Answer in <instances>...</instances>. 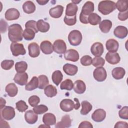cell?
<instances>
[{
  "label": "cell",
  "instance_id": "obj_1",
  "mask_svg": "<svg viewBox=\"0 0 128 128\" xmlns=\"http://www.w3.org/2000/svg\"><path fill=\"white\" fill-rule=\"evenodd\" d=\"M8 30V38L12 42H15L22 40L24 31L20 24H14L10 26Z\"/></svg>",
  "mask_w": 128,
  "mask_h": 128
},
{
  "label": "cell",
  "instance_id": "obj_2",
  "mask_svg": "<svg viewBox=\"0 0 128 128\" xmlns=\"http://www.w3.org/2000/svg\"><path fill=\"white\" fill-rule=\"evenodd\" d=\"M116 9V4L111 0H102L98 4V10L102 14L107 15Z\"/></svg>",
  "mask_w": 128,
  "mask_h": 128
},
{
  "label": "cell",
  "instance_id": "obj_3",
  "mask_svg": "<svg viewBox=\"0 0 128 128\" xmlns=\"http://www.w3.org/2000/svg\"><path fill=\"white\" fill-rule=\"evenodd\" d=\"M68 40L70 44L74 46H78L82 40V34L78 30H72L68 35Z\"/></svg>",
  "mask_w": 128,
  "mask_h": 128
},
{
  "label": "cell",
  "instance_id": "obj_4",
  "mask_svg": "<svg viewBox=\"0 0 128 128\" xmlns=\"http://www.w3.org/2000/svg\"><path fill=\"white\" fill-rule=\"evenodd\" d=\"M10 50L13 56H18L19 55H24L26 53V50L23 44L16 42H12L10 46Z\"/></svg>",
  "mask_w": 128,
  "mask_h": 128
},
{
  "label": "cell",
  "instance_id": "obj_5",
  "mask_svg": "<svg viewBox=\"0 0 128 128\" xmlns=\"http://www.w3.org/2000/svg\"><path fill=\"white\" fill-rule=\"evenodd\" d=\"M60 108L65 112H68L76 108V103L70 99L66 98L62 100L60 104Z\"/></svg>",
  "mask_w": 128,
  "mask_h": 128
},
{
  "label": "cell",
  "instance_id": "obj_6",
  "mask_svg": "<svg viewBox=\"0 0 128 128\" xmlns=\"http://www.w3.org/2000/svg\"><path fill=\"white\" fill-rule=\"evenodd\" d=\"M93 76L96 80L102 82L104 81L106 78V72L103 67L96 68L93 72Z\"/></svg>",
  "mask_w": 128,
  "mask_h": 128
},
{
  "label": "cell",
  "instance_id": "obj_7",
  "mask_svg": "<svg viewBox=\"0 0 128 128\" xmlns=\"http://www.w3.org/2000/svg\"><path fill=\"white\" fill-rule=\"evenodd\" d=\"M14 108L10 106H6L1 110L2 118L5 120H11L15 116Z\"/></svg>",
  "mask_w": 128,
  "mask_h": 128
},
{
  "label": "cell",
  "instance_id": "obj_8",
  "mask_svg": "<svg viewBox=\"0 0 128 128\" xmlns=\"http://www.w3.org/2000/svg\"><path fill=\"white\" fill-rule=\"evenodd\" d=\"M53 48L54 50L57 54H62L66 51V44L62 40H57L54 42Z\"/></svg>",
  "mask_w": 128,
  "mask_h": 128
},
{
  "label": "cell",
  "instance_id": "obj_9",
  "mask_svg": "<svg viewBox=\"0 0 128 128\" xmlns=\"http://www.w3.org/2000/svg\"><path fill=\"white\" fill-rule=\"evenodd\" d=\"M64 58L66 60L76 62L79 59V54L77 50L74 49H70L64 52Z\"/></svg>",
  "mask_w": 128,
  "mask_h": 128
},
{
  "label": "cell",
  "instance_id": "obj_10",
  "mask_svg": "<svg viewBox=\"0 0 128 128\" xmlns=\"http://www.w3.org/2000/svg\"><path fill=\"white\" fill-rule=\"evenodd\" d=\"M90 52L92 54L95 56H101L104 52L102 44L100 42H94L90 48Z\"/></svg>",
  "mask_w": 128,
  "mask_h": 128
},
{
  "label": "cell",
  "instance_id": "obj_11",
  "mask_svg": "<svg viewBox=\"0 0 128 128\" xmlns=\"http://www.w3.org/2000/svg\"><path fill=\"white\" fill-rule=\"evenodd\" d=\"M106 116V111L102 108H98L94 111L92 114V120L96 122H101L103 121Z\"/></svg>",
  "mask_w": 128,
  "mask_h": 128
},
{
  "label": "cell",
  "instance_id": "obj_12",
  "mask_svg": "<svg viewBox=\"0 0 128 128\" xmlns=\"http://www.w3.org/2000/svg\"><path fill=\"white\" fill-rule=\"evenodd\" d=\"M5 18L8 20H17L20 16L19 11L14 8L8 9L5 12Z\"/></svg>",
  "mask_w": 128,
  "mask_h": 128
},
{
  "label": "cell",
  "instance_id": "obj_13",
  "mask_svg": "<svg viewBox=\"0 0 128 128\" xmlns=\"http://www.w3.org/2000/svg\"><path fill=\"white\" fill-rule=\"evenodd\" d=\"M28 78V75L26 72L17 73L15 74L14 80L16 83L20 86H24L26 84Z\"/></svg>",
  "mask_w": 128,
  "mask_h": 128
},
{
  "label": "cell",
  "instance_id": "obj_14",
  "mask_svg": "<svg viewBox=\"0 0 128 128\" xmlns=\"http://www.w3.org/2000/svg\"><path fill=\"white\" fill-rule=\"evenodd\" d=\"M106 60L110 64H116L120 60V58L119 54L116 52H108L106 55Z\"/></svg>",
  "mask_w": 128,
  "mask_h": 128
},
{
  "label": "cell",
  "instance_id": "obj_15",
  "mask_svg": "<svg viewBox=\"0 0 128 128\" xmlns=\"http://www.w3.org/2000/svg\"><path fill=\"white\" fill-rule=\"evenodd\" d=\"M28 54L32 58L38 57L40 54V47L36 42H32L28 46Z\"/></svg>",
  "mask_w": 128,
  "mask_h": 128
},
{
  "label": "cell",
  "instance_id": "obj_16",
  "mask_svg": "<svg viewBox=\"0 0 128 128\" xmlns=\"http://www.w3.org/2000/svg\"><path fill=\"white\" fill-rule=\"evenodd\" d=\"M128 31L126 26H116L114 31V36L120 39L125 38L128 35Z\"/></svg>",
  "mask_w": 128,
  "mask_h": 128
},
{
  "label": "cell",
  "instance_id": "obj_17",
  "mask_svg": "<svg viewBox=\"0 0 128 128\" xmlns=\"http://www.w3.org/2000/svg\"><path fill=\"white\" fill-rule=\"evenodd\" d=\"M94 10V4L90 1L86 2L83 6L80 14L86 16H88Z\"/></svg>",
  "mask_w": 128,
  "mask_h": 128
},
{
  "label": "cell",
  "instance_id": "obj_18",
  "mask_svg": "<svg viewBox=\"0 0 128 128\" xmlns=\"http://www.w3.org/2000/svg\"><path fill=\"white\" fill-rule=\"evenodd\" d=\"M106 50L110 52H116L118 48L119 44L117 40L114 38L108 40L106 44Z\"/></svg>",
  "mask_w": 128,
  "mask_h": 128
},
{
  "label": "cell",
  "instance_id": "obj_19",
  "mask_svg": "<svg viewBox=\"0 0 128 128\" xmlns=\"http://www.w3.org/2000/svg\"><path fill=\"white\" fill-rule=\"evenodd\" d=\"M40 48L42 52L46 54H51L54 50L53 45L48 40L42 42L40 45Z\"/></svg>",
  "mask_w": 128,
  "mask_h": 128
},
{
  "label": "cell",
  "instance_id": "obj_20",
  "mask_svg": "<svg viewBox=\"0 0 128 128\" xmlns=\"http://www.w3.org/2000/svg\"><path fill=\"white\" fill-rule=\"evenodd\" d=\"M25 120L28 124H34L38 119V116L34 110H28L26 111L24 114Z\"/></svg>",
  "mask_w": 128,
  "mask_h": 128
},
{
  "label": "cell",
  "instance_id": "obj_21",
  "mask_svg": "<svg viewBox=\"0 0 128 128\" xmlns=\"http://www.w3.org/2000/svg\"><path fill=\"white\" fill-rule=\"evenodd\" d=\"M64 11V7L61 5H58L51 8L49 10V14L51 17L55 18H60Z\"/></svg>",
  "mask_w": 128,
  "mask_h": 128
},
{
  "label": "cell",
  "instance_id": "obj_22",
  "mask_svg": "<svg viewBox=\"0 0 128 128\" xmlns=\"http://www.w3.org/2000/svg\"><path fill=\"white\" fill-rule=\"evenodd\" d=\"M73 88L76 94H82L86 91V86L82 80H78L74 82Z\"/></svg>",
  "mask_w": 128,
  "mask_h": 128
},
{
  "label": "cell",
  "instance_id": "obj_23",
  "mask_svg": "<svg viewBox=\"0 0 128 128\" xmlns=\"http://www.w3.org/2000/svg\"><path fill=\"white\" fill-rule=\"evenodd\" d=\"M72 120L68 115H65L62 118L61 120L58 122L55 127L57 128H69L71 126Z\"/></svg>",
  "mask_w": 128,
  "mask_h": 128
},
{
  "label": "cell",
  "instance_id": "obj_24",
  "mask_svg": "<svg viewBox=\"0 0 128 128\" xmlns=\"http://www.w3.org/2000/svg\"><path fill=\"white\" fill-rule=\"evenodd\" d=\"M63 70L64 72L68 76L75 75L78 70L77 66L70 64H66L63 66Z\"/></svg>",
  "mask_w": 128,
  "mask_h": 128
},
{
  "label": "cell",
  "instance_id": "obj_25",
  "mask_svg": "<svg viewBox=\"0 0 128 128\" xmlns=\"http://www.w3.org/2000/svg\"><path fill=\"white\" fill-rule=\"evenodd\" d=\"M78 7L76 4L73 2L69 3L67 4L66 10V16H74L76 14Z\"/></svg>",
  "mask_w": 128,
  "mask_h": 128
},
{
  "label": "cell",
  "instance_id": "obj_26",
  "mask_svg": "<svg viewBox=\"0 0 128 128\" xmlns=\"http://www.w3.org/2000/svg\"><path fill=\"white\" fill-rule=\"evenodd\" d=\"M42 122L47 126L54 125L56 123V116L52 113H46L42 117Z\"/></svg>",
  "mask_w": 128,
  "mask_h": 128
},
{
  "label": "cell",
  "instance_id": "obj_27",
  "mask_svg": "<svg viewBox=\"0 0 128 128\" xmlns=\"http://www.w3.org/2000/svg\"><path fill=\"white\" fill-rule=\"evenodd\" d=\"M112 22L109 20H104L99 24L100 30L104 33H108L112 27Z\"/></svg>",
  "mask_w": 128,
  "mask_h": 128
},
{
  "label": "cell",
  "instance_id": "obj_28",
  "mask_svg": "<svg viewBox=\"0 0 128 128\" xmlns=\"http://www.w3.org/2000/svg\"><path fill=\"white\" fill-rule=\"evenodd\" d=\"M126 74L124 69L122 67H116L114 68L112 72V74L113 78L116 80H120Z\"/></svg>",
  "mask_w": 128,
  "mask_h": 128
},
{
  "label": "cell",
  "instance_id": "obj_29",
  "mask_svg": "<svg viewBox=\"0 0 128 128\" xmlns=\"http://www.w3.org/2000/svg\"><path fill=\"white\" fill-rule=\"evenodd\" d=\"M6 92L10 97L15 96L18 92V87L14 83H10L6 87Z\"/></svg>",
  "mask_w": 128,
  "mask_h": 128
},
{
  "label": "cell",
  "instance_id": "obj_30",
  "mask_svg": "<svg viewBox=\"0 0 128 128\" xmlns=\"http://www.w3.org/2000/svg\"><path fill=\"white\" fill-rule=\"evenodd\" d=\"M22 9L24 12L30 14L34 12L36 10V6L32 2L28 0L23 4Z\"/></svg>",
  "mask_w": 128,
  "mask_h": 128
},
{
  "label": "cell",
  "instance_id": "obj_31",
  "mask_svg": "<svg viewBox=\"0 0 128 128\" xmlns=\"http://www.w3.org/2000/svg\"><path fill=\"white\" fill-rule=\"evenodd\" d=\"M38 86V80L36 76H34L30 82L26 84L25 89L28 91H31L36 88Z\"/></svg>",
  "mask_w": 128,
  "mask_h": 128
},
{
  "label": "cell",
  "instance_id": "obj_32",
  "mask_svg": "<svg viewBox=\"0 0 128 128\" xmlns=\"http://www.w3.org/2000/svg\"><path fill=\"white\" fill-rule=\"evenodd\" d=\"M36 26L38 31L41 32H47L50 27L49 24L44 21L42 20H39L36 22Z\"/></svg>",
  "mask_w": 128,
  "mask_h": 128
},
{
  "label": "cell",
  "instance_id": "obj_33",
  "mask_svg": "<svg viewBox=\"0 0 128 128\" xmlns=\"http://www.w3.org/2000/svg\"><path fill=\"white\" fill-rule=\"evenodd\" d=\"M44 92L48 97L52 98L56 95L57 90L54 86L49 84L44 88Z\"/></svg>",
  "mask_w": 128,
  "mask_h": 128
},
{
  "label": "cell",
  "instance_id": "obj_34",
  "mask_svg": "<svg viewBox=\"0 0 128 128\" xmlns=\"http://www.w3.org/2000/svg\"><path fill=\"white\" fill-rule=\"evenodd\" d=\"M101 17L98 15L96 13H92L89 15L88 17V23H90L91 25L96 26L100 23L101 22Z\"/></svg>",
  "mask_w": 128,
  "mask_h": 128
},
{
  "label": "cell",
  "instance_id": "obj_35",
  "mask_svg": "<svg viewBox=\"0 0 128 128\" xmlns=\"http://www.w3.org/2000/svg\"><path fill=\"white\" fill-rule=\"evenodd\" d=\"M63 75L62 72L59 70H55L52 74V78L53 82L56 84V86H58L62 80Z\"/></svg>",
  "mask_w": 128,
  "mask_h": 128
},
{
  "label": "cell",
  "instance_id": "obj_36",
  "mask_svg": "<svg viewBox=\"0 0 128 128\" xmlns=\"http://www.w3.org/2000/svg\"><path fill=\"white\" fill-rule=\"evenodd\" d=\"M81 104L82 109L80 110V114L82 115H86L92 110V106L90 102L86 100L82 101Z\"/></svg>",
  "mask_w": 128,
  "mask_h": 128
},
{
  "label": "cell",
  "instance_id": "obj_37",
  "mask_svg": "<svg viewBox=\"0 0 128 128\" xmlns=\"http://www.w3.org/2000/svg\"><path fill=\"white\" fill-rule=\"evenodd\" d=\"M28 68V64L24 61H20L15 64V70L18 73L24 72Z\"/></svg>",
  "mask_w": 128,
  "mask_h": 128
},
{
  "label": "cell",
  "instance_id": "obj_38",
  "mask_svg": "<svg viewBox=\"0 0 128 128\" xmlns=\"http://www.w3.org/2000/svg\"><path fill=\"white\" fill-rule=\"evenodd\" d=\"M128 0H118L117 1L116 4V8L120 12H124L128 10Z\"/></svg>",
  "mask_w": 128,
  "mask_h": 128
},
{
  "label": "cell",
  "instance_id": "obj_39",
  "mask_svg": "<svg viewBox=\"0 0 128 128\" xmlns=\"http://www.w3.org/2000/svg\"><path fill=\"white\" fill-rule=\"evenodd\" d=\"M38 88L40 89L44 88L48 84L49 81L48 77L45 75H40L38 77Z\"/></svg>",
  "mask_w": 128,
  "mask_h": 128
},
{
  "label": "cell",
  "instance_id": "obj_40",
  "mask_svg": "<svg viewBox=\"0 0 128 128\" xmlns=\"http://www.w3.org/2000/svg\"><path fill=\"white\" fill-rule=\"evenodd\" d=\"M35 32L30 28H26L23 32V37L26 40H33L35 36Z\"/></svg>",
  "mask_w": 128,
  "mask_h": 128
},
{
  "label": "cell",
  "instance_id": "obj_41",
  "mask_svg": "<svg viewBox=\"0 0 128 128\" xmlns=\"http://www.w3.org/2000/svg\"><path fill=\"white\" fill-rule=\"evenodd\" d=\"M74 87V84L70 79H66L62 82L60 86L61 90H71Z\"/></svg>",
  "mask_w": 128,
  "mask_h": 128
},
{
  "label": "cell",
  "instance_id": "obj_42",
  "mask_svg": "<svg viewBox=\"0 0 128 128\" xmlns=\"http://www.w3.org/2000/svg\"><path fill=\"white\" fill-rule=\"evenodd\" d=\"M105 64V60L100 56H95L92 61V64L96 68L102 67Z\"/></svg>",
  "mask_w": 128,
  "mask_h": 128
},
{
  "label": "cell",
  "instance_id": "obj_43",
  "mask_svg": "<svg viewBox=\"0 0 128 128\" xmlns=\"http://www.w3.org/2000/svg\"><path fill=\"white\" fill-rule=\"evenodd\" d=\"M33 110L37 114H42L48 110V108L44 104H40L34 106Z\"/></svg>",
  "mask_w": 128,
  "mask_h": 128
},
{
  "label": "cell",
  "instance_id": "obj_44",
  "mask_svg": "<svg viewBox=\"0 0 128 128\" xmlns=\"http://www.w3.org/2000/svg\"><path fill=\"white\" fill-rule=\"evenodd\" d=\"M16 108L20 112H24L28 108V106L26 104V102L22 100H20L16 102Z\"/></svg>",
  "mask_w": 128,
  "mask_h": 128
},
{
  "label": "cell",
  "instance_id": "obj_45",
  "mask_svg": "<svg viewBox=\"0 0 128 128\" xmlns=\"http://www.w3.org/2000/svg\"><path fill=\"white\" fill-rule=\"evenodd\" d=\"M14 64V61L13 60H6L2 62L1 67L2 69L4 70H10Z\"/></svg>",
  "mask_w": 128,
  "mask_h": 128
},
{
  "label": "cell",
  "instance_id": "obj_46",
  "mask_svg": "<svg viewBox=\"0 0 128 128\" xmlns=\"http://www.w3.org/2000/svg\"><path fill=\"white\" fill-rule=\"evenodd\" d=\"M64 23L70 26H74L76 24V16H66L64 19Z\"/></svg>",
  "mask_w": 128,
  "mask_h": 128
},
{
  "label": "cell",
  "instance_id": "obj_47",
  "mask_svg": "<svg viewBox=\"0 0 128 128\" xmlns=\"http://www.w3.org/2000/svg\"><path fill=\"white\" fill-rule=\"evenodd\" d=\"M92 59L91 56L88 55L83 56L80 58V63L84 66H88L92 64Z\"/></svg>",
  "mask_w": 128,
  "mask_h": 128
},
{
  "label": "cell",
  "instance_id": "obj_48",
  "mask_svg": "<svg viewBox=\"0 0 128 128\" xmlns=\"http://www.w3.org/2000/svg\"><path fill=\"white\" fill-rule=\"evenodd\" d=\"M26 28H30L33 30L36 33L38 32L36 26V22L34 20H30L28 21L25 24Z\"/></svg>",
  "mask_w": 128,
  "mask_h": 128
},
{
  "label": "cell",
  "instance_id": "obj_49",
  "mask_svg": "<svg viewBox=\"0 0 128 128\" xmlns=\"http://www.w3.org/2000/svg\"><path fill=\"white\" fill-rule=\"evenodd\" d=\"M40 102L39 97L37 96L34 95L30 96L28 98V103L31 106L34 107L36 106Z\"/></svg>",
  "mask_w": 128,
  "mask_h": 128
},
{
  "label": "cell",
  "instance_id": "obj_50",
  "mask_svg": "<svg viewBox=\"0 0 128 128\" xmlns=\"http://www.w3.org/2000/svg\"><path fill=\"white\" fill-rule=\"evenodd\" d=\"M118 115L120 118L124 120L128 119V106H123L118 112Z\"/></svg>",
  "mask_w": 128,
  "mask_h": 128
},
{
  "label": "cell",
  "instance_id": "obj_51",
  "mask_svg": "<svg viewBox=\"0 0 128 128\" xmlns=\"http://www.w3.org/2000/svg\"><path fill=\"white\" fill-rule=\"evenodd\" d=\"M128 10L124 12H120L118 14V18L122 21L126 20L128 18Z\"/></svg>",
  "mask_w": 128,
  "mask_h": 128
},
{
  "label": "cell",
  "instance_id": "obj_52",
  "mask_svg": "<svg viewBox=\"0 0 128 128\" xmlns=\"http://www.w3.org/2000/svg\"><path fill=\"white\" fill-rule=\"evenodd\" d=\"M92 128L93 126L92 124L88 121H84L82 122L80 125L78 126V128Z\"/></svg>",
  "mask_w": 128,
  "mask_h": 128
},
{
  "label": "cell",
  "instance_id": "obj_53",
  "mask_svg": "<svg viewBox=\"0 0 128 128\" xmlns=\"http://www.w3.org/2000/svg\"><path fill=\"white\" fill-rule=\"evenodd\" d=\"M8 27V24L7 22L4 20L2 19L1 20H0V32L2 33V32H5L6 30Z\"/></svg>",
  "mask_w": 128,
  "mask_h": 128
},
{
  "label": "cell",
  "instance_id": "obj_54",
  "mask_svg": "<svg viewBox=\"0 0 128 128\" xmlns=\"http://www.w3.org/2000/svg\"><path fill=\"white\" fill-rule=\"evenodd\" d=\"M114 128H127L128 127V123L125 122H117L115 126H114Z\"/></svg>",
  "mask_w": 128,
  "mask_h": 128
},
{
  "label": "cell",
  "instance_id": "obj_55",
  "mask_svg": "<svg viewBox=\"0 0 128 128\" xmlns=\"http://www.w3.org/2000/svg\"><path fill=\"white\" fill-rule=\"evenodd\" d=\"M88 16H84L82 15V14H80V20L82 24H87L88 23Z\"/></svg>",
  "mask_w": 128,
  "mask_h": 128
},
{
  "label": "cell",
  "instance_id": "obj_56",
  "mask_svg": "<svg viewBox=\"0 0 128 128\" xmlns=\"http://www.w3.org/2000/svg\"><path fill=\"white\" fill-rule=\"evenodd\" d=\"M6 102L4 99L2 98H0V109L1 110L4 108L5 104H6Z\"/></svg>",
  "mask_w": 128,
  "mask_h": 128
},
{
  "label": "cell",
  "instance_id": "obj_57",
  "mask_svg": "<svg viewBox=\"0 0 128 128\" xmlns=\"http://www.w3.org/2000/svg\"><path fill=\"white\" fill-rule=\"evenodd\" d=\"M74 100L76 102V105L75 110H78L79 108L80 107V103L79 102L77 98H74Z\"/></svg>",
  "mask_w": 128,
  "mask_h": 128
},
{
  "label": "cell",
  "instance_id": "obj_58",
  "mask_svg": "<svg viewBox=\"0 0 128 128\" xmlns=\"http://www.w3.org/2000/svg\"><path fill=\"white\" fill-rule=\"evenodd\" d=\"M36 2L38 3L40 5H44L46 4L47 2H48V0H36Z\"/></svg>",
  "mask_w": 128,
  "mask_h": 128
}]
</instances>
